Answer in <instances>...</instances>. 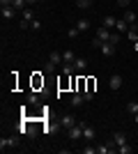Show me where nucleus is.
<instances>
[{"mask_svg":"<svg viewBox=\"0 0 138 154\" xmlns=\"http://www.w3.org/2000/svg\"><path fill=\"white\" fill-rule=\"evenodd\" d=\"M16 145H19V138H14V136H2V138H0V149H2V152H5V149H14L16 147Z\"/></svg>","mask_w":138,"mask_h":154,"instance_id":"1","label":"nucleus"},{"mask_svg":"<svg viewBox=\"0 0 138 154\" xmlns=\"http://www.w3.org/2000/svg\"><path fill=\"white\" fill-rule=\"evenodd\" d=\"M83 124H85V122H78V124H74L72 129H67V134H69L72 140H78L81 136H83Z\"/></svg>","mask_w":138,"mask_h":154,"instance_id":"2","label":"nucleus"},{"mask_svg":"<svg viewBox=\"0 0 138 154\" xmlns=\"http://www.w3.org/2000/svg\"><path fill=\"white\" fill-rule=\"evenodd\" d=\"M122 83H124V81H122V76H120V74H113V76L108 78V88H111L113 92H118L120 88H122Z\"/></svg>","mask_w":138,"mask_h":154,"instance_id":"3","label":"nucleus"},{"mask_svg":"<svg viewBox=\"0 0 138 154\" xmlns=\"http://www.w3.org/2000/svg\"><path fill=\"white\" fill-rule=\"evenodd\" d=\"M74 124H76V117H74L72 113H67V115L60 117V127H62V129H72Z\"/></svg>","mask_w":138,"mask_h":154,"instance_id":"4","label":"nucleus"},{"mask_svg":"<svg viewBox=\"0 0 138 154\" xmlns=\"http://www.w3.org/2000/svg\"><path fill=\"white\" fill-rule=\"evenodd\" d=\"M72 67H74V71H78V74H83V71L87 69V60L85 58H76L72 62Z\"/></svg>","mask_w":138,"mask_h":154,"instance_id":"5","label":"nucleus"},{"mask_svg":"<svg viewBox=\"0 0 138 154\" xmlns=\"http://www.w3.org/2000/svg\"><path fill=\"white\" fill-rule=\"evenodd\" d=\"M111 35H113V32L108 30V28H104V26L97 28V39H101V42H108V39H111Z\"/></svg>","mask_w":138,"mask_h":154,"instance_id":"6","label":"nucleus"},{"mask_svg":"<svg viewBox=\"0 0 138 154\" xmlns=\"http://www.w3.org/2000/svg\"><path fill=\"white\" fill-rule=\"evenodd\" d=\"M94 136H97V131H94L90 124H83V138H85V140H94Z\"/></svg>","mask_w":138,"mask_h":154,"instance_id":"7","label":"nucleus"},{"mask_svg":"<svg viewBox=\"0 0 138 154\" xmlns=\"http://www.w3.org/2000/svg\"><path fill=\"white\" fill-rule=\"evenodd\" d=\"M85 103V97H83V92H76V94L72 97V106L74 108H78V106H83Z\"/></svg>","mask_w":138,"mask_h":154,"instance_id":"8","label":"nucleus"},{"mask_svg":"<svg viewBox=\"0 0 138 154\" xmlns=\"http://www.w3.org/2000/svg\"><path fill=\"white\" fill-rule=\"evenodd\" d=\"M113 140H115V145L120 147V145H124V143H127V134H124V131H115V134H113Z\"/></svg>","mask_w":138,"mask_h":154,"instance_id":"9","label":"nucleus"},{"mask_svg":"<svg viewBox=\"0 0 138 154\" xmlns=\"http://www.w3.org/2000/svg\"><path fill=\"white\" fill-rule=\"evenodd\" d=\"M122 19H124L127 23H129V26H133V23L138 21V14H133L131 9H124V16H122Z\"/></svg>","mask_w":138,"mask_h":154,"instance_id":"10","label":"nucleus"},{"mask_svg":"<svg viewBox=\"0 0 138 154\" xmlns=\"http://www.w3.org/2000/svg\"><path fill=\"white\" fill-rule=\"evenodd\" d=\"M48 60H51L53 64H62V62H65V60H62V53H60V51H51V53H48Z\"/></svg>","mask_w":138,"mask_h":154,"instance_id":"11","label":"nucleus"},{"mask_svg":"<svg viewBox=\"0 0 138 154\" xmlns=\"http://www.w3.org/2000/svg\"><path fill=\"white\" fill-rule=\"evenodd\" d=\"M99 51L104 53V55H113V53H115V46H113L111 42H104V44H101V48H99Z\"/></svg>","mask_w":138,"mask_h":154,"instance_id":"12","label":"nucleus"},{"mask_svg":"<svg viewBox=\"0 0 138 154\" xmlns=\"http://www.w3.org/2000/svg\"><path fill=\"white\" fill-rule=\"evenodd\" d=\"M76 30H78V32L90 30V21H87V19H78V23H76Z\"/></svg>","mask_w":138,"mask_h":154,"instance_id":"13","label":"nucleus"},{"mask_svg":"<svg viewBox=\"0 0 138 154\" xmlns=\"http://www.w3.org/2000/svg\"><path fill=\"white\" fill-rule=\"evenodd\" d=\"M115 30H118V32H124V35H127V30H129V23H127L124 19H118V23H115Z\"/></svg>","mask_w":138,"mask_h":154,"instance_id":"14","label":"nucleus"},{"mask_svg":"<svg viewBox=\"0 0 138 154\" xmlns=\"http://www.w3.org/2000/svg\"><path fill=\"white\" fill-rule=\"evenodd\" d=\"M127 37L131 39V42H136L138 39V26L133 23V26H129V30H127Z\"/></svg>","mask_w":138,"mask_h":154,"instance_id":"15","label":"nucleus"},{"mask_svg":"<svg viewBox=\"0 0 138 154\" xmlns=\"http://www.w3.org/2000/svg\"><path fill=\"white\" fill-rule=\"evenodd\" d=\"M115 23H118V19H113V16H104V21H101V26L108 28V30H111V28H115Z\"/></svg>","mask_w":138,"mask_h":154,"instance_id":"16","label":"nucleus"},{"mask_svg":"<svg viewBox=\"0 0 138 154\" xmlns=\"http://www.w3.org/2000/svg\"><path fill=\"white\" fill-rule=\"evenodd\" d=\"M14 14H16V9H14L12 5H9V7H2V19H14Z\"/></svg>","mask_w":138,"mask_h":154,"instance_id":"17","label":"nucleus"},{"mask_svg":"<svg viewBox=\"0 0 138 154\" xmlns=\"http://www.w3.org/2000/svg\"><path fill=\"white\" fill-rule=\"evenodd\" d=\"M62 60H65V62H74V60H76V53L67 48V51H62Z\"/></svg>","mask_w":138,"mask_h":154,"instance_id":"18","label":"nucleus"},{"mask_svg":"<svg viewBox=\"0 0 138 154\" xmlns=\"http://www.w3.org/2000/svg\"><path fill=\"white\" fill-rule=\"evenodd\" d=\"M118 152H120V154H131L133 147L129 145V143H124V145H120V147H118Z\"/></svg>","mask_w":138,"mask_h":154,"instance_id":"19","label":"nucleus"},{"mask_svg":"<svg viewBox=\"0 0 138 154\" xmlns=\"http://www.w3.org/2000/svg\"><path fill=\"white\" fill-rule=\"evenodd\" d=\"M28 101L32 103V106H39V97H37V92H28Z\"/></svg>","mask_w":138,"mask_h":154,"instance_id":"20","label":"nucleus"},{"mask_svg":"<svg viewBox=\"0 0 138 154\" xmlns=\"http://www.w3.org/2000/svg\"><path fill=\"white\" fill-rule=\"evenodd\" d=\"M55 69H58V64H53L51 60H48V62L44 64V71H46V74H53V71H55Z\"/></svg>","mask_w":138,"mask_h":154,"instance_id":"21","label":"nucleus"},{"mask_svg":"<svg viewBox=\"0 0 138 154\" xmlns=\"http://www.w3.org/2000/svg\"><path fill=\"white\" fill-rule=\"evenodd\" d=\"M90 5H92V0H76V7H78V9H87Z\"/></svg>","mask_w":138,"mask_h":154,"instance_id":"22","label":"nucleus"},{"mask_svg":"<svg viewBox=\"0 0 138 154\" xmlns=\"http://www.w3.org/2000/svg\"><path fill=\"white\" fill-rule=\"evenodd\" d=\"M127 110H129L131 115H136V113H138V103L136 101H129V103H127Z\"/></svg>","mask_w":138,"mask_h":154,"instance_id":"23","label":"nucleus"},{"mask_svg":"<svg viewBox=\"0 0 138 154\" xmlns=\"http://www.w3.org/2000/svg\"><path fill=\"white\" fill-rule=\"evenodd\" d=\"M23 5H26V0H14V2H12V7L16 9V12H19V9H23Z\"/></svg>","mask_w":138,"mask_h":154,"instance_id":"24","label":"nucleus"},{"mask_svg":"<svg viewBox=\"0 0 138 154\" xmlns=\"http://www.w3.org/2000/svg\"><path fill=\"white\" fill-rule=\"evenodd\" d=\"M108 42H111L113 46H118V42H120V35H118V32H113V35H111V39H108Z\"/></svg>","mask_w":138,"mask_h":154,"instance_id":"25","label":"nucleus"},{"mask_svg":"<svg viewBox=\"0 0 138 154\" xmlns=\"http://www.w3.org/2000/svg\"><path fill=\"white\" fill-rule=\"evenodd\" d=\"M83 97H85V101H92V97H94V92H92V90H83Z\"/></svg>","mask_w":138,"mask_h":154,"instance_id":"26","label":"nucleus"},{"mask_svg":"<svg viewBox=\"0 0 138 154\" xmlns=\"http://www.w3.org/2000/svg\"><path fill=\"white\" fill-rule=\"evenodd\" d=\"M129 2H131V0H118V5L122 7V9H129Z\"/></svg>","mask_w":138,"mask_h":154,"instance_id":"27","label":"nucleus"},{"mask_svg":"<svg viewBox=\"0 0 138 154\" xmlns=\"http://www.w3.org/2000/svg\"><path fill=\"white\" fill-rule=\"evenodd\" d=\"M101 44H104V42H101V39H97V37L92 39V46H94V48H101Z\"/></svg>","mask_w":138,"mask_h":154,"instance_id":"28","label":"nucleus"},{"mask_svg":"<svg viewBox=\"0 0 138 154\" xmlns=\"http://www.w3.org/2000/svg\"><path fill=\"white\" fill-rule=\"evenodd\" d=\"M67 37H78V30H76V28H72V30H69V32H67Z\"/></svg>","mask_w":138,"mask_h":154,"instance_id":"29","label":"nucleus"},{"mask_svg":"<svg viewBox=\"0 0 138 154\" xmlns=\"http://www.w3.org/2000/svg\"><path fill=\"white\" fill-rule=\"evenodd\" d=\"M30 28H32V30H39V28H41V23H39V21H37V19H35L32 23H30Z\"/></svg>","mask_w":138,"mask_h":154,"instance_id":"30","label":"nucleus"},{"mask_svg":"<svg viewBox=\"0 0 138 154\" xmlns=\"http://www.w3.org/2000/svg\"><path fill=\"white\" fill-rule=\"evenodd\" d=\"M83 152H85V154H94V152H97V147H83Z\"/></svg>","mask_w":138,"mask_h":154,"instance_id":"31","label":"nucleus"},{"mask_svg":"<svg viewBox=\"0 0 138 154\" xmlns=\"http://www.w3.org/2000/svg\"><path fill=\"white\" fill-rule=\"evenodd\" d=\"M12 2H14V0H0V5H2V7H9Z\"/></svg>","mask_w":138,"mask_h":154,"instance_id":"32","label":"nucleus"},{"mask_svg":"<svg viewBox=\"0 0 138 154\" xmlns=\"http://www.w3.org/2000/svg\"><path fill=\"white\" fill-rule=\"evenodd\" d=\"M133 122H136V124H138V113H136V115H133Z\"/></svg>","mask_w":138,"mask_h":154,"instance_id":"33","label":"nucleus"},{"mask_svg":"<svg viewBox=\"0 0 138 154\" xmlns=\"http://www.w3.org/2000/svg\"><path fill=\"white\" fill-rule=\"evenodd\" d=\"M37 2H44V0H37Z\"/></svg>","mask_w":138,"mask_h":154,"instance_id":"34","label":"nucleus"},{"mask_svg":"<svg viewBox=\"0 0 138 154\" xmlns=\"http://www.w3.org/2000/svg\"><path fill=\"white\" fill-rule=\"evenodd\" d=\"M136 2H138V0H136Z\"/></svg>","mask_w":138,"mask_h":154,"instance_id":"35","label":"nucleus"}]
</instances>
